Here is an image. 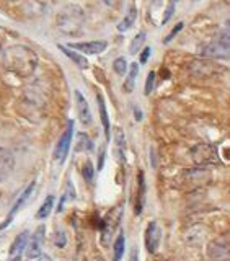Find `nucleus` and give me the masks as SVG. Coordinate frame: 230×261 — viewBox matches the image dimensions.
Returning <instances> with one entry per match:
<instances>
[{
	"mask_svg": "<svg viewBox=\"0 0 230 261\" xmlns=\"http://www.w3.org/2000/svg\"><path fill=\"white\" fill-rule=\"evenodd\" d=\"M38 261H53V258H51L49 255H41L39 258H38Z\"/></svg>",
	"mask_w": 230,
	"mask_h": 261,
	"instance_id": "obj_35",
	"label": "nucleus"
},
{
	"mask_svg": "<svg viewBox=\"0 0 230 261\" xmlns=\"http://www.w3.org/2000/svg\"><path fill=\"white\" fill-rule=\"evenodd\" d=\"M225 25H227V26L230 28V20H227V21H225Z\"/></svg>",
	"mask_w": 230,
	"mask_h": 261,
	"instance_id": "obj_37",
	"label": "nucleus"
},
{
	"mask_svg": "<svg viewBox=\"0 0 230 261\" xmlns=\"http://www.w3.org/2000/svg\"><path fill=\"white\" fill-rule=\"evenodd\" d=\"M75 199V191H74V186L72 183H67V191L64 193V196L60 198V203H59V206H58V212H62V209H64V203L65 201H74Z\"/></svg>",
	"mask_w": 230,
	"mask_h": 261,
	"instance_id": "obj_24",
	"label": "nucleus"
},
{
	"mask_svg": "<svg viewBox=\"0 0 230 261\" xmlns=\"http://www.w3.org/2000/svg\"><path fill=\"white\" fill-rule=\"evenodd\" d=\"M199 53L204 59H217V60H230V46L222 43L220 39L206 43L199 48Z\"/></svg>",
	"mask_w": 230,
	"mask_h": 261,
	"instance_id": "obj_5",
	"label": "nucleus"
},
{
	"mask_svg": "<svg viewBox=\"0 0 230 261\" xmlns=\"http://www.w3.org/2000/svg\"><path fill=\"white\" fill-rule=\"evenodd\" d=\"M144 199H145V176L144 171L140 170L137 173V196H135V207H134V212L137 216L144 209Z\"/></svg>",
	"mask_w": 230,
	"mask_h": 261,
	"instance_id": "obj_15",
	"label": "nucleus"
},
{
	"mask_svg": "<svg viewBox=\"0 0 230 261\" xmlns=\"http://www.w3.org/2000/svg\"><path fill=\"white\" fill-rule=\"evenodd\" d=\"M54 201H56V198H54L53 194L46 196V199L43 201V204H41V207L38 209V212H36V219H39V221H43V219H46V217H48L49 214L53 212Z\"/></svg>",
	"mask_w": 230,
	"mask_h": 261,
	"instance_id": "obj_21",
	"label": "nucleus"
},
{
	"mask_svg": "<svg viewBox=\"0 0 230 261\" xmlns=\"http://www.w3.org/2000/svg\"><path fill=\"white\" fill-rule=\"evenodd\" d=\"M69 49H75L80 54H100L108 48L106 41H85V43H69Z\"/></svg>",
	"mask_w": 230,
	"mask_h": 261,
	"instance_id": "obj_11",
	"label": "nucleus"
},
{
	"mask_svg": "<svg viewBox=\"0 0 230 261\" xmlns=\"http://www.w3.org/2000/svg\"><path fill=\"white\" fill-rule=\"evenodd\" d=\"M131 261H137V248L133 250V255H131Z\"/></svg>",
	"mask_w": 230,
	"mask_h": 261,
	"instance_id": "obj_36",
	"label": "nucleus"
},
{
	"mask_svg": "<svg viewBox=\"0 0 230 261\" xmlns=\"http://www.w3.org/2000/svg\"><path fill=\"white\" fill-rule=\"evenodd\" d=\"M96 100H98V110H100V119H101V124H103V129H105V136L106 139L110 141V118H108V111H106V105H105V100H103L101 95H96Z\"/></svg>",
	"mask_w": 230,
	"mask_h": 261,
	"instance_id": "obj_19",
	"label": "nucleus"
},
{
	"mask_svg": "<svg viewBox=\"0 0 230 261\" xmlns=\"http://www.w3.org/2000/svg\"><path fill=\"white\" fill-rule=\"evenodd\" d=\"M124 149H126L124 132L121 128H116V130H115V153L119 162H124Z\"/></svg>",
	"mask_w": 230,
	"mask_h": 261,
	"instance_id": "obj_17",
	"label": "nucleus"
},
{
	"mask_svg": "<svg viewBox=\"0 0 230 261\" xmlns=\"http://www.w3.org/2000/svg\"><path fill=\"white\" fill-rule=\"evenodd\" d=\"M137 74H139V65L137 64H131V67H129V75L128 78H126V83H124V90L131 93L134 90V87H135V78H137Z\"/></svg>",
	"mask_w": 230,
	"mask_h": 261,
	"instance_id": "obj_22",
	"label": "nucleus"
},
{
	"mask_svg": "<svg viewBox=\"0 0 230 261\" xmlns=\"http://www.w3.org/2000/svg\"><path fill=\"white\" fill-rule=\"evenodd\" d=\"M105 155H106V150H105V147H101V150H100V160H98V170L103 168V163H105Z\"/></svg>",
	"mask_w": 230,
	"mask_h": 261,
	"instance_id": "obj_34",
	"label": "nucleus"
},
{
	"mask_svg": "<svg viewBox=\"0 0 230 261\" xmlns=\"http://www.w3.org/2000/svg\"><path fill=\"white\" fill-rule=\"evenodd\" d=\"M124 250H126V237H124L123 232H121V234L116 237L115 245H113V261L123 260Z\"/></svg>",
	"mask_w": 230,
	"mask_h": 261,
	"instance_id": "obj_20",
	"label": "nucleus"
},
{
	"mask_svg": "<svg viewBox=\"0 0 230 261\" xmlns=\"http://www.w3.org/2000/svg\"><path fill=\"white\" fill-rule=\"evenodd\" d=\"M54 243H56V246H59V248H64V246L67 245V237H65V232L62 228H58V230H56Z\"/></svg>",
	"mask_w": 230,
	"mask_h": 261,
	"instance_id": "obj_28",
	"label": "nucleus"
},
{
	"mask_svg": "<svg viewBox=\"0 0 230 261\" xmlns=\"http://www.w3.org/2000/svg\"><path fill=\"white\" fill-rule=\"evenodd\" d=\"M135 18H137V8H135V5L133 3V5H131V8L128 10V13H126V17L123 18V20H121V23L118 25V31H121V33L129 31L131 28L134 26Z\"/></svg>",
	"mask_w": 230,
	"mask_h": 261,
	"instance_id": "obj_18",
	"label": "nucleus"
},
{
	"mask_svg": "<svg viewBox=\"0 0 230 261\" xmlns=\"http://www.w3.org/2000/svg\"><path fill=\"white\" fill-rule=\"evenodd\" d=\"M13 167H15V158H13L12 152L0 149V181L8 178V175L13 171Z\"/></svg>",
	"mask_w": 230,
	"mask_h": 261,
	"instance_id": "obj_13",
	"label": "nucleus"
},
{
	"mask_svg": "<svg viewBox=\"0 0 230 261\" xmlns=\"http://www.w3.org/2000/svg\"><path fill=\"white\" fill-rule=\"evenodd\" d=\"M82 176H83V180L88 181V183H92V181H93V176H95V168H93V163L90 160H87L85 165H83Z\"/></svg>",
	"mask_w": 230,
	"mask_h": 261,
	"instance_id": "obj_26",
	"label": "nucleus"
},
{
	"mask_svg": "<svg viewBox=\"0 0 230 261\" xmlns=\"http://www.w3.org/2000/svg\"><path fill=\"white\" fill-rule=\"evenodd\" d=\"M209 258L215 260H224L225 256L230 255V230L225 232V234L219 235L217 239H214L208 245V250H206Z\"/></svg>",
	"mask_w": 230,
	"mask_h": 261,
	"instance_id": "obj_6",
	"label": "nucleus"
},
{
	"mask_svg": "<svg viewBox=\"0 0 230 261\" xmlns=\"http://www.w3.org/2000/svg\"><path fill=\"white\" fill-rule=\"evenodd\" d=\"M145 39H147V33L145 31H139L137 35H135V38L131 41V46H129V53L131 54H137L140 49H142V46L145 43Z\"/></svg>",
	"mask_w": 230,
	"mask_h": 261,
	"instance_id": "obj_23",
	"label": "nucleus"
},
{
	"mask_svg": "<svg viewBox=\"0 0 230 261\" xmlns=\"http://www.w3.org/2000/svg\"><path fill=\"white\" fill-rule=\"evenodd\" d=\"M12 261H20V256H18V258H13Z\"/></svg>",
	"mask_w": 230,
	"mask_h": 261,
	"instance_id": "obj_38",
	"label": "nucleus"
},
{
	"mask_svg": "<svg viewBox=\"0 0 230 261\" xmlns=\"http://www.w3.org/2000/svg\"><path fill=\"white\" fill-rule=\"evenodd\" d=\"M219 39L222 41V43H225V44L230 46V30H222V31H220Z\"/></svg>",
	"mask_w": 230,
	"mask_h": 261,
	"instance_id": "obj_32",
	"label": "nucleus"
},
{
	"mask_svg": "<svg viewBox=\"0 0 230 261\" xmlns=\"http://www.w3.org/2000/svg\"><path fill=\"white\" fill-rule=\"evenodd\" d=\"M121 216H123V207H115V209H111V211L106 214V217L101 221V243L105 246L110 243L113 234H115V230L118 228Z\"/></svg>",
	"mask_w": 230,
	"mask_h": 261,
	"instance_id": "obj_4",
	"label": "nucleus"
},
{
	"mask_svg": "<svg viewBox=\"0 0 230 261\" xmlns=\"http://www.w3.org/2000/svg\"><path fill=\"white\" fill-rule=\"evenodd\" d=\"M58 48L62 51V53L67 56V57L70 59V60H74L75 64L78 65L80 69H87L88 67V60L83 57V54H80V53H77V51H72V49H69L67 46H64V44H58Z\"/></svg>",
	"mask_w": 230,
	"mask_h": 261,
	"instance_id": "obj_16",
	"label": "nucleus"
},
{
	"mask_svg": "<svg viewBox=\"0 0 230 261\" xmlns=\"http://www.w3.org/2000/svg\"><path fill=\"white\" fill-rule=\"evenodd\" d=\"M162 240V230L158 227V224L155 221L149 222L147 228H145V248H147L149 253H157L158 246H160Z\"/></svg>",
	"mask_w": 230,
	"mask_h": 261,
	"instance_id": "obj_9",
	"label": "nucleus"
},
{
	"mask_svg": "<svg viewBox=\"0 0 230 261\" xmlns=\"http://www.w3.org/2000/svg\"><path fill=\"white\" fill-rule=\"evenodd\" d=\"M150 48H144L142 49V53H140V64H145L149 60V57H150Z\"/></svg>",
	"mask_w": 230,
	"mask_h": 261,
	"instance_id": "obj_33",
	"label": "nucleus"
},
{
	"mask_svg": "<svg viewBox=\"0 0 230 261\" xmlns=\"http://www.w3.org/2000/svg\"><path fill=\"white\" fill-rule=\"evenodd\" d=\"M44 237H46V227L44 225H39L35 230V234L31 235L30 243H28V248H26V256L30 260L39 258V256L43 255Z\"/></svg>",
	"mask_w": 230,
	"mask_h": 261,
	"instance_id": "obj_8",
	"label": "nucleus"
},
{
	"mask_svg": "<svg viewBox=\"0 0 230 261\" xmlns=\"http://www.w3.org/2000/svg\"><path fill=\"white\" fill-rule=\"evenodd\" d=\"M72 136H74V121L70 119L67 128H65V130H64V134L59 139L58 146H56V150H54V158L60 163H62L65 160V157H67L69 149H70V142H72Z\"/></svg>",
	"mask_w": 230,
	"mask_h": 261,
	"instance_id": "obj_7",
	"label": "nucleus"
},
{
	"mask_svg": "<svg viewBox=\"0 0 230 261\" xmlns=\"http://www.w3.org/2000/svg\"><path fill=\"white\" fill-rule=\"evenodd\" d=\"M113 69H115V72L118 74V75H124L126 71H128V62H126L124 57H118L113 62Z\"/></svg>",
	"mask_w": 230,
	"mask_h": 261,
	"instance_id": "obj_27",
	"label": "nucleus"
},
{
	"mask_svg": "<svg viewBox=\"0 0 230 261\" xmlns=\"http://www.w3.org/2000/svg\"><path fill=\"white\" fill-rule=\"evenodd\" d=\"M82 25H83V15L80 8L77 7H70L67 10H62V13L59 15L58 26L60 31L67 33V35H77L80 31Z\"/></svg>",
	"mask_w": 230,
	"mask_h": 261,
	"instance_id": "obj_2",
	"label": "nucleus"
},
{
	"mask_svg": "<svg viewBox=\"0 0 230 261\" xmlns=\"http://www.w3.org/2000/svg\"><path fill=\"white\" fill-rule=\"evenodd\" d=\"M175 5L176 3L175 2H170V3H167V10L165 13H163V18H162V25H167V21L170 20L172 15H173V10H175Z\"/></svg>",
	"mask_w": 230,
	"mask_h": 261,
	"instance_id": "obj_31",
	"label": "nucleus"
},
{
	"mask_svg": "<svg viewBox=\"0 0 230 261\" xmlns=\"http://www.w3.org/2000/svg\"><path fill=\"white\" fill-rule=\"evenodd\" d=\"M155 72H149V75H147V80H145V95H150L153 90V87H155Z\"/></svg>",
	"mask_w": 230,
	"mask_h": 261,
	"instance_id": "obj_29",
	"label": "nucleus"
},
{
	"mask_svg": "<svg viewBox=\"0 0 230 261\" xmlns=\"http://www.w3.org/2000/svg\"><path fill=\"white\" fill-rule=\"evenodd\" d=\"M93 149V142L92 139L87 136V134H78V144H77V150L82 152V150H92Z\"/></svg>",
	"mask_w": 230,
	"mask_h": 261,
	"instance_id": "obj_25",
	"label": "nucleus"
},
{
	"mask_svg": "<svg viewBox=\"0 0 230 261\" xmlns=\"http://www.w3.org/2000/svg\"><path fill=\"white\" fill-rule=\"evenodd\" d=\"M28 243H30V232L28 230H23L21 234L17 235V239L13 240V243L10 246V256L12 258H18L23 250L28 248Z\"/></svg>",
	"mask_w": 230,
	"mask_h": 261,
	"instance_id": "obj_14",
	"label": "nucleus"
},
{
	"mask_svg": "<svg viewBox=\"0 0 230 261\" xmlns=\"http://www.w3.org/2000/svg\"><path fill=\"white\" fill-rule=\"evenodd\" d=\"M215 261H230V260H225V258H224V260H215Z\"/></svg>",
	"mask_w": 230,
	"mask_h": 261,
	"instance_id": "obj_39",
	"label": "nucleus"
},
{
	"mask_svg": "<svg viewBox=\"0 0 230 261\" xmlns=\"http://www.w3.org/2000/svg\"><path fill=\"white\" fill-rule=\"evenodd\" d=\"M75 105H77V114L78 119L83 126L92 124V111H90V105H88L87 98L82 95L78 90H75Z\"/></svg>",
	"mask_w": 230,
	"mask_h": 261,
	"instance_id": "obj_12",
	"label": "nucleus"
},
{
	"mask_svg": "<svg viewBox=\"0 0 230 261\" xmlns=\"http://www.w3.org/2000/svg\"><path fill=\"white\" fill-rule=\"evenodd\" d=\"M0 48H2V44H0Z\"/></svg>",
	"mask_w": 230,
	"mask_h": 261,
	"instance_id": "obj_40",
	"label": "nucleus"
},
{
	"mask_svg": "<svg viewBox=\"0 0 230 261\" xmlns=\"http://www.w3.org/2000/svg\"><path fill=\"white\" fill-rule=\"evenodd\" d=\"M3 64L10 71L21 77H28L30 74L35 72L38 65V57L30 48L26 46H13V48L5 51L3 56Z\"/></svg>",
	"mask_w": 230,
	"mask_h": 261,
	"instance_id": "obj_1",
	"label": "nucleus"
},
{
	"mask_svg": "<svg viewBox=\"0 0 230 261\" xmlns=\"http://www.w3.org/2000/svg\"><path fill=\"white\" fill-rule=\"evenodd\" d=\"M33 191H35V181H31V183L28 185L26 188L20 193V196H18V199L15 201V204H13L12 211L8 212V216H7V219H5V222L0 224V230H3V228H7L8 225H10L12 221H13V217H15V214H17L18 211H20L23 204H25V203L28 201V199H30V196L33 194Z\"/></svg>",
	"mask_w": 230,
	"mask_h": 261,
	"instance_id": "obj_10",
	"label": "nucleus"
},
{
	"mask_svg": "<svg viewBox=\"0 0 230 261\" xmlns=\"http://www.w3.org/2000/svg\"><path fill=\"white\" fill-rule=\"evenodd\" d=\"M186 69L193 77H199V78L219 75L220 72L225 71L224 67H220L219 64H215V62H212V60H209V59L193 60V62H190L186 65Z\"/></svg>",
	"mask_w": 230,
	"mask_h": 261,
	"instance_id": "obj_3",
	"label": "nucleus"
},
{
	"mask_svg": "<svg viewBox=\"0 0 230 261\" xmlns=\"http://www.w3.org/2000/svg\"><path fill=\"white\" fill-rule=\"evenodd\" d=\"M183 26H185V23H183V21H180V23H176V26L175 28H173V30L170 31V35H167V38L165 39H163V43H170V41L173 39V38H175V36L178 35V33H180L181 30H183Z\"/></svg>",
	"mask_w": 230,
	"mask_h": 261,
	"instance_id": "obj_30",
	"label": "nucleus"
}]
</instances>
